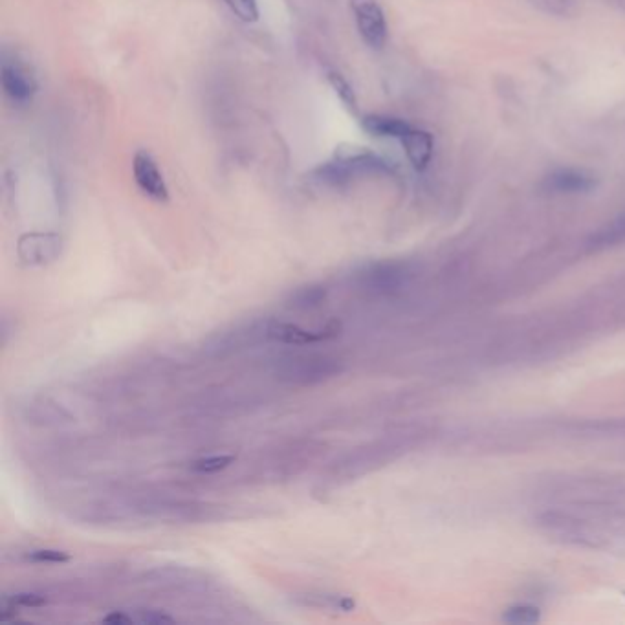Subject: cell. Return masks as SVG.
I'll return each mask as SVG.
<instances>
[{
  "label": "cell",
  "mask_w": 625,
  "mask_h": 625,
  "mask_svg": "<svg viewBox=\"0 0 625 625\" xmlns=\"http://www.w3.org/2000/svg\"><path fill=\"white\" fill-rule=\"evenodd\" d=\"M343 360L330 354H288L279 358L274 373L286 384L316 385L340 376Z\"/></svg>",
  "instance_id": "cell-1"
},
{
  "label": "cell",
  "mask_w": 625,
  "mask_h": 625,
  "mask_svg": "<svg viewBox=\"0 0 625 625\" xmlns=\"http://www.w3.org/2000/svg\"><path fill=\"white\" fill-rule=\"evenodd\" d=\"M391 173V164L373 153H336V156L319 165L314 178L327 186H345L356 178Z\"/></svg>",
  "instance_id": "cell-2"
},
{
  "label": "cell",
  "mask_w": 625,
  "mask_h": 625,
  "mask_svg": "<svg viewBox=\"0 0 625 625\" xmlns=\"http://www.w3.org/2000/svg\"><path fill=\"white\" fill-rule=\"evenodd\" d=\"M409 264L400 261H380V263L365 264L360 268L354 279L356 285L374 296H389L400 292L411 281Z\"/></svg>",
  "instance_id": "cell-3"
},
{
  "label": "cell",
  "mask_w": 625,
  "mask_h": 625,
  "mask_svg": "<svg viewBox=\"0 0 625 625\" xmlns=\"http://www.w3.org/2000/svg\"><path fill=\"white\" fill-rule=\"evenodd\" d=\"M268 340V319L266 321H253L244 323L235 329L224 330L220 334H215L206 343V352L209 356H228L233 352L246 351L261 345Z\"/></svg>",
  "instance_id": "cell-4"
},
{
  "label": "cell",
  "mask_w": 625,
  "mask_h": 625,
  "mask_svg": "<svg viewBox=\"0 0 625 625\" xmlns=\"http://www.w3.org/2000/svg\"><path fill=\"white\" fill-rule=\"evenodd\" d=\"M0 79H2V90L13 105L32 103L33 96L37 94V88H39L32 68L17 55H11L8 52L2 55Z\"/></svg>",
  "instance_id": "cell-5"
},
{
  "label": "cell",
  "mask_w": 625,
  "mask_h": 625,
  "mask_svg": "<svg viewBox=\"0 0 625 625\" xmlns=\"http://www.w3.org/2000/svg\"><path fill=\"white\" fill-rule=\"evenodd\" d=\"M63 237L52 231L24 233L17 242V255L26 266H48L63 253Z\"/></svg>",
  "instance_id": "cell-6"
},
{
  "label": "cell",
  "mask_w": 625,
  "mask_h": 625,
  "mask_svg": "<svg viewBox=\"0 0 625 625\" xmlns=\"http://www.w3.org/2000/svg\"><path fill=\"white\" fill-rule=\"evenodd\" d=\"M352 15L363 43L374 50L384 48L387 43V19L378 0H351Z\"/></svg>",
  "instance_id": "cell-7"
},
{
  "label": "cell",
  "mask_w": 625,
  "mask_h": 625,
  "mask_svg": "<svg viewBox=\"0 0 625 625\" xmlns=\"http://www.w3.org/2000/svg\"><path fill=\"white\" fill-rule=\"evenodd\" d=\"M340 334V323L332 321L323 329L307 330L296 323L268 319V340L283 345H316L321 341L334 340Z\"/></svg>",
  "instance_id": "cell-8"
},
{
  "label": "cell",
  "mask_w": 625,
  "mask_h": 625,
  "mask_svg": "<svg viewBox=\"0 0 625 625\" xmlns=\"http://www.w3.org/2000/svg\"><path fill=\"white\" fill-rule=\"evenodd\" d=\"M134 182L140 187L145 197L153 198L154 202H167L169 200V187L165 184L164 175L156 164L153 154L149 151H138L134 154L132 162Z\"/></svg>",
  "instance_id": "cell-9"
},
{
  "label": "cell",
  "mask_w": 625,
  "mask_h": 625,
  "mask_svg": "<svg viewBox=\"0 0 625 625\" xmlns=\"http://www.w3.org/2000/svg\"><path fill=\"white\" fill-rule=\"evenodd\" d=\"M594 186H596V180L591 173L583 169H574V167L556 169L543 180V187L549 193H556V195H583V193L593 191Z\"/></svg>",
  "instance_id": "cell-10"
},
{
  "label": "cell",
  "mask_w": 625,
  "mask_h": 625,
  "mask_svg": "<svg viewBox=\"0 0 625 625\" xmlns=\"http://www.w3.org/2000/svg\"><path fill=\"white\" fill-rule=\"evenodd\" d=\"M404 151H406L407 160L417 171H424L431 162L433 156V136L428 131H422L413 127L407 132L406 136L400 140Z\"/></svg>",
  "instance_id": "cell-11"
},
{
  "label": "cell",
  "mask_w": 625,
  "mask_h": 625,
  "mask_svg": "<svg viewBox=\"0 0 625 625\" xmlns=\"http://www.w3.org/2000/svg\"><path fill=\"white\" fill-rule=\"evenodd\" d=\"M363 129L378 136V138H395L402 140L407 132L413 129L409 121L396 118V116H385V114H369L362 120Z\"/></svg>",
  "instance_id": "cell-12"
},
{
  "label": "cell",
  "mask_w": 625,
  "mask_h": 625,
  "mask_svg": "<svg viewBox=\"0 0 625 625\" xmlns=\"http://www.w3.org/2000/svg\"><path fill=\"white\" fill-rule=\"evenodd\" d=\"M327 296H329V290L325 285L312 283V285L299 286L286 299V307L294 308V310H312V308H318Z\"/></svg>",
  "instance_id": "cell-13"
},
{
  "label": "cell",
  "mask_w": 625,
  "mask_h": 625,
  "mask_svg": "<svg viewBox=\"0 0 625 625\" xmlns=\"http://www.w3.org/2000/svg\"><path fill=\"white\" fill-rule=\"evenodd\" d=\"M297 602L303 605H310L316 609H329V611H341V613H351L356 607V602L351 596L345 594L329 593H308L297 596Z\"/></svg>",
  "instance_id": "cell-14"
},
{
  "label": "cell",
  "mask_w": 625,
  "mask_h": 625,
  "mask_svg": "<svg viewBox=\"0 0 625 625\" xmlns=\"http://www.w3.org/2000/svg\"><path fill=\"white\" fill-rule=\"evenodd\" d=\"M26 417L32 422L39 420L41 424H61V422H70L72 417L66 413L63 407L57 406L50 400H37L26 407Z\"/></svg>",
  "instance_id": "cell-15"
},
{
  "label": "cell",
  "mask_w": 625,
  "mask_h": 625,
  "mask_svg": "<svg viewBox=\"0 0 625 625\" xmlns=\"http://www.w3.org/2000/svg\"><path fill=\"white\" fill-rule=\"evenodd\" d=\"M622 241H625V213L616 217L613 222H609L602 230L596 231L589 244L593 248H607V246H615Z\"/></svg>",
  "instance_id": "cell-16"
},
{
  "label": "cell",
  "mask_w": 625,
  "mask_h": 625,
  "mask_svg": "<svg viewBox=\"0 0 625 625\" xmlns=\"http://www.w3.org/2000/svg\"><path fill=\"white\" fill-rule=\"evenodd\" d=\"M235 462V455H211V457H204V459H198L189 466V470L195 473H217L230 468L231 464Z\"/></svg>",
  "instance_id": "cell-17"
},
{
  "label": "cell",
  "mask_w": 625,
  "mask_h": 625,
  "mask_svg": "<svg viewBox=\"0 0 625 625\" xmlns=\"http://www.w3.org/2000/svg\"><path fill=\"white\" fill-rule=\"evenodd\" d=\"M329 83L334 88V92L340 96L341 101L349 107V109H356V94H354V88H352L351 83L345 79V76H341L340 72H336V70H330L329 74Z\"/></svg>",
  "instance_id": "cell-18"
},
{
  "label": "cell",
  "mask_w": 625,
  "mask_h": 625,
  "mask_svg": "<svg viewBox=\"0 0 625 625\" xmlns=\"http://www.w3.org/2000/svg\"><path fill=\"white\" fill-rule=\"evenodd\" d=\"M26 560L32 563H48V565H63L72 560V556L65 550L35 549L26 554Z\"/></svg>",
  "instance_id": "cell-19"
},
{
  "label": "cell",
  "mask_w": 625,
  "mask_h": 625,
  "mask_svg": "<svg viewBox=\"0 0 625 625\" xmlns=\"http://www.w3.org/2000/svg\"><path fill=\"white\" fill-rule=\"evenodd\" d=\"M503 618L510 624H536L539 620V609L532 605H514L506 611Z\"/></svg>",
  "instance_id": "cell-20"
},
{
  "label": "cell",
  "mask_w": 625,
  "mask_h": 625,
  "mask_svg": "<svg viewBox=\"0 0 625 625\" xmlns=\"http://www.w3.org/2000/svg\"><path fill=\"white\" fill-rule=\"evenodd\" d=\"M230 10L244 22H255L259 19L257 0H224Z\"/></svg>",
  "instance_id": "cell-21"
},
{
  "label": "cell",
  "mask_w": 625,
  "mask_h": 625,
  "mask_svg": "<svg viewBox=\"0 0 625 625\" xmlns=\"http://www.w3.org/2000/svg\"><path fill=\"white\" fill-rule=\"evenodd\" d=\"M10 600L11 604L17 605V607H30V609H37V607H44L46 605V598L41 594L35 593H17L6 596Z\"/></svg>",
  "instance_id": "cell-22"
},
{
  "label": "cell",
  "mask_w": 625,
  "mask_h": 625,
  "mask_svg": "<svg viewBox=\"0 0 625 625\" xmlns=\"http://www.w3.org/2000/svg\"><path fill=\"white\" fill-rule=\"evenodd\" d=\"M143 624H162V622H175V618H171L160 611H142V615L138 618Z\"/></svg>",
  "instance_id": "cell-23"
},
{
  "label": "cell",
  "mask_w": 625,
  "mask_h": 625,
  "mask_svg": "<svg viewBox=\"0 0 625 625\" xmlns=\"http://www.w3.org/2000/svg\"><path fill=\"white\" fill-rule=\"evenodd\" d=\"M101 622L112 625H129L132 624L131 616L125 615V613H118V611H112L109 615L101 616Z\"/></svg>",
  "instance_id": "cell-24"
}]
</instances>
